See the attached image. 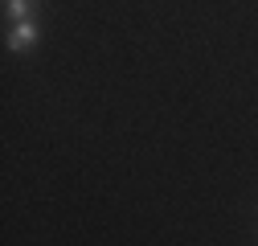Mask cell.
<instances>
[{
    "label": "cell",
    "mask_w": 258,
    "mask_h": 246,
    "mask_svg": "<svg viewBox=\"0 0 258 246\" xmlns=\"http://www.w3.org/2000/svg\"><path fill=\"white\" fill-rule=\"evenodd\" d=\"M37 37H41V29H37V17H29V21H17V25H9V33H5V45L13 49V53H29L37 45Z\"/></svg>",
    "instance_id": "obj_1"
},
{
    "label": "cell",
    "mask_w": 258,
    "mask_h": 246,
    "mask_svg": "<svg viewBox=\"0 0 258 246\" xmlns=\"http://www.w3.org/2000/svg\"><path fill=\"white\" fill-rule=\"evenodd\" d=\"M37 9V0H5V21L17 25V21H29Z\"/></svg>",
    "instance_id": "obj_2"
}]
</instances>
